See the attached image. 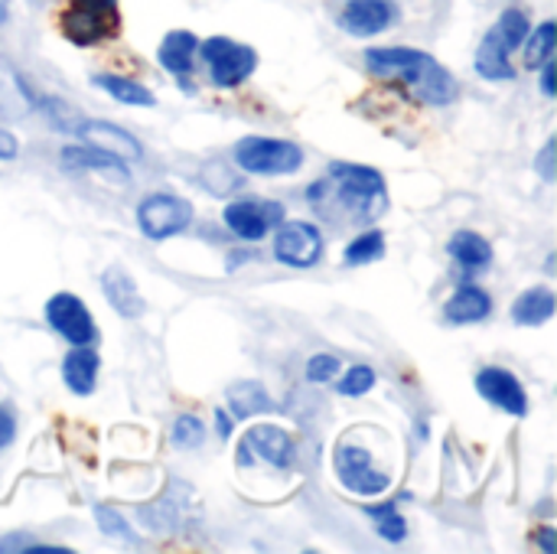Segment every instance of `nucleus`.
Wrapping results in <instances>:
<instances>
[{
    "label": "nucleus",
    "mask_w": 557,
    "mask_h": 554,
    "mask_svg": "<svg viewBox=\"0 0 557 554\" xmlns=\"http://www.w3.org/2000/svg\"><path fill=\"white\" fill-rule=\"evenodd\" d=\"M310 193H323V202L317 199V206L326 212H339L349 222H375L388 209L382 173L362 163H333L330 176Z\"/></svg>",
    "instance_id": "nucleus-1"
},
{
    "label": "nucleus",
    "mask_w": 557,
    "mask_h": 554,
    "mask_svg": "<svg viewBox=\"0 0 557 554\" xmlns=\"http://www.w3.org/2000/svg\"><path fill=\"white\" fill-rule=\"evenodd\" d=\"M366 65L375 75L401 78L428 104H450L457 98V78L434 56H428L421 49H411V46L366 49Z\"/></svg>",
    "instance_id": "nucleus-2"
},
{
    "label": "nucleus",
    "mask_w": 557,
    "mask_h": 554,
    "mask_svg": "<svg viewBox=\"0 0 557 554\" xmlns=\"http://www.w3.org/2000/svg\"><path fill=\"white\" fill-rule=\"evenodd\" d=\"M532 23L522 10H503L499 20L490 26V33L483 36L480 49H476V72L490 82H506L516 75L512 69V52L525 42Z\"/></svg>",
    "instance_id": "nucleus-3"
},
{
    "label": "nucleus",
    "mask_w": 557,
    "mask_h": 554,
    "mask_svg": "<svg viewBox=\"0 0 557 554\" xmlns=\"http://www.w3.org/2000/svg\"><path fill=\"white\" fill-rule=\"evenodd\" d=\"M59 29L75 46L108 42L121 29L117 0H69V7L59 16Z\"/></svg>",
    "instance_id": "nucleus-4"
},
{
    "label": "nucleus",
    "mask_w": 557,
    "mask_h": 554,
    "mask_svg": "<svg viewBox=\"0 0 557 554\" xmlns=\"http://www.w3.org/2000/svg\"><path fill=\"white\" fill-rule=\"evenodd\" d=\"M235 160L245 173L258 176H284L304 167V150L290 140L277 137H245L235 147Z\"/></svg>",
    "instance_id": "nucleus-5"
},
{
    "label": "nucleus",
    "mask_w": 557,
    "mask_h": 554,
    "mask_svg": "<svg viewBox=\"0 0 557 554\" xmlns=\"http://www.w3.org/2000/svg\"><path fill=\"white\" fill-rule=\"evenodd\" d=\"M193 202L176 196V193H150L140 206H137V225L147 238L163 242L170 235H180L186 225H193Z\"/></svg>",
    "instance_id": "nucleus-6"
},
{
    "label": "nucleus",
    "mask_w": 557,
    "mask_h": 554,
    "mask_svg": "<svg viewBox=\"0 0 557 554\" xmlns=\"http://www.w3.org/2000/svg\"><path fill=\"white\" fill-rule=\"evenodd\" d=\"M202 59L209 62V75L219 88L242 85L258 69V52L245 42H235L228 36H212L202 42Z\"/></svg>",
    "instance_id": "nucleus-7"
},
{
    "label": "nucleus",
    "mask_w": 557,
    "mask_h": 554,
    "mask_svg": "<svg viewBox=\"0 0 557 554\" xmlns=\"http://www.w3.org/2000/svg\"><path fill=\"white\" fill-rule=\"evenodd\" d=\"M336 477L356 496H379L392 487V477L375 470L372 454L359 444H349V441H343L336 447Z\"/></svg>",
    "instance_id": "nucleus-8"
},
{
    "label": "nucleus",
    "mask_w": 557,
    "mask_h": 554,
    "mask_svg": "<svg viewBox=\"0 0 557 554\" xmlns=\"http://www.w3.org/2000/svg\"><path fill=\"white\" fill-rule=\"evenodd\" d=\"M281 222H284V206L271 199H235L225 206V225L245 242L264 238Z\"/></svg>",
    "instance_id": "nucleus-9"
},
{
    "label": "nucleus",
    "mask_w": 557,
    "mask_h": 554,
    "mask_svg": "<svg viewBox=\"0 0 557 554\" xmlns=\"http://www.w3.org/2000/svg\"><path fill=\"white\" fill-rule=\"evenodd\" d=\"M274 255L290 268H310L323 255V232L313 222H281L274 232Z\"/></svg>",
    "instance_id": "nucleus-10"
},
{
    "label": "nucleus",
    "mask_w": 557,
    "mask_h": 554,
    "mask_svg": "<svg viewBox=\"0 0 557 554\" xmlns=\"http://www.w3.org/2000/svg\"><path fill=\"white\" fill-rule=\"evenodd\" d=\"M46 320H49V327H52L62 340H69L72 346H88V343L95 340V317H91L88 307H85L75 294H69V291L49 297V304H46Z\"/></svg>",
    "instance_id": "nucleus-11"
},
{
    "label": "nucleus",
    "mask_w": 557,
    "mask_h": 554,
    "mask_svg": "<svg viewBox=\"0 0 557 554\" xmlns=\"http://www.w3.org/2000/svg\"><path fill=\"white\" fill-rule=\"evenodd\" d=\"M398 16V7L392 0H346L339 10V26L349 36L369 39L385 33Z\"/></svg>",
    "instance_id": "nucleus-12"
},
{
    "label": "nucleus",
    "mask_w": 557,
    "mask_h": 554,
    "mask_svg": "<svg viewBox=\"0 0 557 554\" xmlns=\"http://www.w3.org/2000/svg\"><path fill=\"white\" fill-rule=\"evenodd\" d=\"M476 392L496 405L499 411L506 415H516V418H525L529 411V395L522 389V382L509 372V369H499V366H490L476 376Z\"/></svg>",
    "instance_id": "nucleus-13"
},
{
    "label": "nucleus",
    "mask_w": 557,
    "mask_h": 554,
    "mask_svg": "<svg viewBox=\"0 0 557 554\" xmlns=\"http://www.w3.org/2000/svg\"><path fill=\"white\" fill-rule=\"evenodd\" d=\"M75 131H78V137L88 147L108 150V153L121 157L124 163H131V160L140 157V140L134 134H127L124 127H114L111 121H82Z\"/></svg>",
    "instance_id": "nucleus-14"
},
{
    "label": "nucleus",
    "mask_w": 557,
    "mask_h": 554,
    "mask_svg": "<svg viewBox=\"0 0 557 554\" xmlns=\"http://www.w3.org/2000/svg\"><path fill=\"white\" fill-rule=\"evenodd\" d=\"M261 457L274 467H287V457H290V438L281 431V428H271V424H261V428H251L248 438L242 441L238 447V460L242 464H251V457Z\"/></svg>",
    "instance_id": "nucleus-15"
},
{
    "label": "nucleus",
    "mask_w": 557,
    "mask_h": 554,
    "mask_svg": "<svg viewBox=\"0 0 557 554\" xmlns=\"http://www.w3.org/2000/svg\"><path fill=\"white\" fill-rule=\"evenodd\" d=\"M59 163L65 170H98V173H108V176H117V180H127V163L108 150H98V147H88V144H72V147H62L59 153Z\"/></svg>",
    "instance_id": "nucleus-16"
},
{
    "label": "nucleus",
    "mask_w": 557,
    "mask_h": 554,
    "mask_svg": "<svg viewBox=\"0 0 557 554\" xmlns=\"http://www.w3.org/2000/svg\"><path fill=\"white\" fill-rule=\"evenodd\" d=\"M101 291H104L108 304H111L121 317L134 320V317H140V313H144L140 291H137L134 278H131L124 268H108V271H104V278H101Z\"/></svg>",
    "instance_id": "nucleus-17"
},
{
    "label": "nucleus",
    "mask_w": 557,
    "mask_h": 554,
    "mask_svg": "<svg viewBox=\"0 0 557 554\" xmlns=\"http://www.w3.org/2000/svg\"><path fill=\"white\" fill-rule=\"evenodd\" d=\"M490 310H493V300H490V294H486L483 287H476V284H463V287L447 300V307H444L447 320L457 323V327L480 323V320L490 317Z\"/></svg>",
    "instance_id": "nucleus-18"
},
{
    "label": "nucleus",
    "mask_w": 557,
    "mask_h": 554,
    "mask_svg": "<svg viewBox=\"0 0 557 554\" xmlns=\"http://www.w3.org/2000/svg\"><path fill=\"white\" fill-rule=\"evenodd\" d=\"M450 255H454V261H457L467 274H476V271L490 268V261H493V245H490L480 232L463 229V232H457V235L450 238Z\"/></svg>",
    "instance_id": "nucleus-19"
},
{
    "label": "nucleus",
    "mask_w": 557,
    "mask_h": 554,
    "mask_svg": "<svg viewBox=\"0 0 557 554\" xmlns=\"http://www.w3.org/2000/svg\"><path fill=\"white\" fill-rule=\"evenodd\" d=\"M62 379L75 395H91L95 392V379H98V356L88 346H75L65 359H62Z\"/></svg>",
    "instance_id": "nucleus-20"
},
{
    "label": "nucleus",
    "mask_w": 557,
    "mask_h": 554,
    "mask_svg": "<svg viewBox=\"0 0 557 554\" xmlns=\"http://www.w3.org/2000/svg\"><path fill=\"white\" fill-rule=\"evenodd\" d=\"M199 49V39H196V33H189V29H173V33H166L163 36V42H160V65L163 69H170L173 75H186L189 69H193V52Z\"/></svg>",
    "instance_id": "nucleus-21"
},
{
    "label": "nucleus",
    "mask_w": 557,
    "mask_h": 554,
    "mask_svg": "<svg viewBox=\"0 0 557 554\" xmlns=\"http://www.w3.org/2000/svg\"><path fill=\"white\" fill-rule=\"evenodd\" d=\"M91 82H95L98 88H104V91H108L114 101H121V104H134V108H150V104H157V95H153L147 85L134 82V78H127V75L98 72Z\"/></svg>",
    "instance_id": "nucleus-22"
},
{
    "label": "nucleus",
    "mask_w": 557,
    "mask_h": 554,
    "mask_svg": "<svg viewBox=\"0 0 557 554\" xmlns=\"http://www.w3.org/2000/svg\"><path fill=\"white\" fill-rule=\"evenodd\" d=\"M555 317V294L548 287H532L512 304V320L519 327H542Z\"/></svg>",
    "instance_id": "nucleus-23"
},
{
    "label": "nucleus",
    "mask_w": 557,
    "mask_h": 554,
    "mask_svg": "<svg viewBox=\"0 0 557 554\" xmlns=\"http://www.w3.org/2000/svg\"><path fill=\"white\" fill-rule=\"evenodd\" d=\"M228 408L235 411V418H248V415H261L271 411V395L264 392L261 382H238L228 389Z\"/></svg>",
    "instance_id": "nucleus-24"
},
{
    "label": "nucleus",
    "mask_w": 557,
    "mask_h": 554,
    "mask_svg": "<svg viewBox=\"0 0 557 554\" xmlns=\"http://www.w3.org/2000/svg\"><path fill=\"white\" fill-rule=\"evenodd\" d=\"M555 42H557V26L555 20H545L539 29H529L525 36V65L529 69H542L552 56H555Z\"/></svg>",
    "instance_id": "nucleus-25"
},
{
    "label": "nucleus",
    "mask_w": 557,
    "mask_h": 554,
    "mask_svg": "<svg viewBox=\"0 0 557 554\" xmlns=\"http://www.w3.org/2000/svg\"><path fill=\"white\" fill-rule=\"evenodd\" d=\"M385 255V235L379 232V229H369V232H362L359 238H352L349 245H346V255H343V261L346 264H369V261H379Z\"/></svg>",
    "instance_id": "nucleus-26"
},
{
    "label": "nucleus",
    "mask_w": 557,
    "mask_h": 554,
    "mask_svg": "<svg viewBox=\"0 0 557 554\" xmlns=\"http://www.w3.org/2000/svg\"><path fill=\"white\" fill-rule=\"evenodd\" d=\"M369 516H372V522H375V529H379V535L385 542H392V545L405 542L408 526H405V519H401V513L395 506H375V509H369Z\"/></svg>",
    "instance_id": "nucleus-27"
},
{
    "label": "nucleus",
    "mask_w": 557,
    "mask_h": 554,
    "mask_svg": "<svg viewBox=\"0 0 557 554\" xmlns=\"http://www.w3.org/2000/svg\"><path fill=\"white\" fill-rule=\"evenodd\" d=\"M206 441V424L196 418V415H180L176 424H173V444L180 451H193Z\"/></svg>",
    "instance_id": "nucleus-28"
},
{
    "label": "nucleus",
    "mask_w": 557,
    "mask_h": 554,
    "mask_svg": "<svg viewBox=\"0 0 557 554\" xmlns=\"http://www.w3.org/2000/svg\"><path fill=\"white\" fill-rule=\"evenodd\" d=\"M95 519H98V529L104 532V535H111V539H121V542H137L134 539V529L127 526V519L117 513V509H108V506H98L95 509Z\"/></svg>",
    "instance_id": "nucleus-29"
},
{
    "label": "nucleus",
    "mask_w": 557,
    "mask_h": 554,
    "mask_svg": "<svg viewBox=\"0 0 557 554\" xmlns=\"http://www.w3.org/2000/svg\"><path fill=\"white\" fill-rule=\"evenodd\" d=\"M372 389H375V372L369 366H352L339 382V395H346V398H359Z\"/></svg>",
    "instance_id": "nucleus-30"
},
{
    "label": "nucleus",
    "mask_w": 557,
    "mask_h": 554,
    "mask_svg": "<svg viewBox=\"0 0 557 554\" xmlns=\"http://www.w3.org/2000/svg\"><path fill=\"white\" fill-rule=\"evenodd\" d=\"M336 376H339V359L330 356V353H320V356H313V359L307 362V379L317 382V385L333 382Z\"/></svg>",
    "instance_id": "nucleus-31"
},
{
    "label": "nucleus",
    "mask_w": 557,
    "mask_h": 554,
    "mask_svg": "<svg viewBox=\"0 0 557 554\" xmlns=\"http://www.w3.org/2000/svg\"><path fill=\"white\" fill-rule=\"evenodd\" d=\"M535 167L542 170V176H545V180H555V173H557L555 170V137H552V140L542 147V153L535 157Z\"/></svg>",
    "instance_id": "nucleus-32"
},
{
    "label": "nucleus",
    "mask_w": 557,
    "mask_h": 554,
    "mask_svg": "<svg viewBox=\"0 0 557 554\" xmlns=\"http://www.w3.org/2000/svg\"><path fill=\"white\" fill-rule=\"evenodd\" d=\"M13 431H16V421H13V415L0 405V451L13 441Z\"/></svg>",
    "instance_id": "nucleus-33"
},
{
    "label": "nucleus",
    "mask_w": 557,
    "mask_h": 554,
    "mask_svg": "<svg viewBox=\"0 0 557 554\" xmlns=\"http://www.w3.org/2000/svg\"><path fill=\"white\" fill-rule=\"evenodd\" d=\"M16 150H20L16 137H13L10 131H3V127H0V160H13V157H16Z\"/></svg>",
    "instance_id": "nucleus-34"
},
{
    "label": "nucleus",
    "mask_w": 557,
    "mask_h": 554,
    "mask_svg": "<svg viewBox=\"0 0 557 554\" xmlns=\"http://www.w3.org/2000/svg\"><path fill=\"white\" fill-rule=\"evenodd\" d=\"M542 91H545L548 98H555V62H552V59L542 65Z\"/></svg>",
    "instance_id": "nucleus-35"
},
{
    "label": "nucleus",
    "mask_w": 557,
    "mask_h": 554,
    "mask_svg": "<svg viewBox=\"0 0 557 554\" xmlns=\"http://www.w3.org/2000/svg\"><path fill=\"white\" fill-rule=\"evenodd\" d=\"M215 424H219V431H222V438H228V428H232V418H228V415H225L222 408L215 411Z\"/></svg>",
    "instance_id": "nucleus-36"
},
{
    "label": "nucleus",
    "mask_w": 557,
    "mask_h": 554,
    "mask_svg": "<svg viewBox=\"0 0 557 554\" xmlns=\"http://www.w3.org/2000/svg\"><path fill=\"white\" fill-rule=\"evenodd\" d=\"M552 539H555V532H552V529H542V549H545V552H555V542H552Z\"/></svg>",
    "instance_id": "nucleus-37"
},
{
    "label": "nucleus",
    "mask_w": 557,
    "mask_h": 554,
    "mask_svg": "<svg viewBox=\"0 0 557 554\" xmlns=\"http://www.w3.org/2000/svg\"><path fill=\"white\" fill-rule=\"evenodd\" d=\"M7 16H10V0H0V26L7 23Z\"/></svg>",
    "instance_id": "nucleus-38"
}]
</instances>
